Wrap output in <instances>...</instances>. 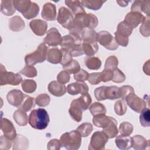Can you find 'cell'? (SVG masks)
Returning a JSON list of instances; mask_svg holds the SVG:
<instances>
[{
  "label": "cell",
  "mask_w": 150,
  "mask_h": 150,
  "mask_svg": "<svg viewBox=\"0 0 150 150\" xmlns=\"http://www.w3.org/2000/svg\"><path fill=\"white\" fill-rule=\"evenodd\" d=\"M81 43V38L69 33L62 37L60 45L62 50L69 52L72 57H78L84 54Z\"/></svg>",
  "instance_id": "obj_1"
},
{
  "label": "cell",
  "mask_w": 150,
  "mask_h": 150,
  "mask_svg": "<svg viewBox=\"0 0 150 150\" xmlns=\"http://www.w3.org/2000/svg\"><path fill=\"white\" fill-rule=\"evenodd\" d=\"M50 121L49 115L44 108L33 110L29 115V124L34 129H45Z\"/></svg>",
  "instance_id": "obj_2"
},
{
  "label": "cell",
  "mask_w": 150,
  "mask_h": 150,
  "mask_svg": "<svg viewBox=\"0 0 150 150\" xmlns=\"http://www.w3.org/2000/svg\"><path fill=\"white\" fill-rule=\"evenodd\" d=\"M62 146L68 150H77L81 146V135L77 130L67 132L60 138Z\"/></svg>",
  "instance_id": "obj_3"
},
{
  "label": "cell",
  "mask_w": 150,
  "mask_h": 150,
  "mask_svg": "<svg viewBox=\"0 0 150 150\" xmlns=\"http://www.w3.org/2000/svg\"><path fill=\"white\" fill-rule=\"evenodd\" d=\"M48 47L45 43H40L37 49L32 53L28 54L25 57V62L28 66H34L43 62L47 58Z\"/></svg>",
  "instance_id": "obj_4"
},
{
  "label": "cell",
  "mask_w": 150,
  "mask_h": 150,
  "mask_svg": "<svg viewBox=\"0 0 150 150\" xmlns=\"http://www.w3.org/2000/svg\"><path fill=\"white\" fill-rule=\"evenodd\" d=\"M133 29L124 21L120 22L114 33L115 39L118 45L126 47L128 45V37L131 35Z\"/></svg>",
  "instance_id": "obj_5"
},
{
  "label": "cell",
  "mask_w": 150,
  "mask_h": 150,
  "mask_svg": "<svg viewBox=\"0 0 150 150\" xmlns=\"http://www.w3.org/2000/svg\"><path fill=\"white\" fill-rule=\"evenodd\" d=\"M22 81V76L18 73L8 72L5 67L1 64L0 70V84L4 86L10 84L12 86H18Z\"/></svg>",
  "instance_id": "obj_6"
},
{
  "label": "cell",
  "mask_w": 150,
  "mask_h": 150,
  "mask_svg": "<svg viewBox=\"0 0 150 150\" xmlns=\"http://www.w3.org/2000/svg\"><path fill=\"white\" fill-rule=\"evenodd\" d=\"M97 42L110 50H115L118 47L115 38L106 30H101L97 33Z\"/></svg>",
  "instance_id": "obj_7"
},
{
  "label": "cell",
  "mask_w": 150,
  "mask_h": 150,
  "mask_svg": "<svg viewBox=\"0 0 150 150\" xmlns=\"http://www.w3.org/2000/svg\"><path fill=\"white\" fill-rule=\"evenodd\" d=\"M108 139L107 136L103 131H96L91 136L88 148L89 150L104 149L105 144L108 141Z\"/></svg>",
  "instance_id": "obj_8"
},
{
  "label": "cell",
  "mask_w": 150,
  "mask_h": 150,
  "mask_svg": "<svg viewBox=\"0 0 150 150\" xmlns=\"http://www.w3.org/2000/svg\"><path fill=\"white\" fill-rule=\"evenodd\" d=\"M73 14L68 8L62 6L59 9L57 21L64 28L69 30L73 23Z\"/></svg>",
  "instance_id": "obj_9"
},
{
  "label": "cell",
  "mask_w": 150,
  "mask_h": 150,
  "mask_svg": "<svg viewBox=\"0 0 150 150\" xmlns=\"http://www.w3.org/2000/svg\"><path fill=\"white\" fill-rule=\"evenodd\" d=\"M128 105L133 111L140 113L146 107V102L142 98H141L135 93H131L128 95L125 98Z\"/></svg>",
  "instance_id": "obj_10"
},
{
  "label": "cell",
  "mask_w": 150,
  "mask_h": 150,
  "mask_svg": "<svg viewBox=\"0 0 150 150\" xmlns=\"http://www.w3.org/2000/svg\"><path fill=\"white\" fill-rule=\"evenodd\" d=\"M83 111H84V107L80 101L79 98L73 100L69 109V113L71 118L79 122L82 120Z\"/></svg>",
  "instance_id": "obj_11"
},
{
  "label": "cell",
  "mask_w": 150,
  "mask_h": 150,
  "mask_svg": "<svg viewBox=\"0 0 150 150\" xmlns=\"http://www.w3.org/2000/svg\"><path fill=\"white\" fill-rule=\"evenodd\" d=\"M26 96L27 95L23 94L21 90L13 89L8 93L6 95V99L9 104L19 108Z\"/></svg>",
  "instance_id": "obj_12"
},
{
  "label": "cell",
  "mask_w": 150,
  "mask_h": 150,
  "mask_svg": "<svg viewBox=\"0 0 150 150\" xmlns=\"http://www.w3.org/2000/svg\"><path fill=\"white\" fill-rule=\"evenodd\" d=\"M75 18L78 19L81 22L84 29H93L96 28L98 23V21L97 16L91 13H81L75 16Z\"/></svg>",
  "instance_id": "obj_13"
},
{
  "label": "cell",
  "mask_w": 150,
  "mask_h": 150,
  "mask_svg": "<svg viewBox=\"0 0 150 150\" xmlns=\"http://www.w3.org/2000/svg\"><path fill=\"white\" fill-rule=\"evenodd\" d=\"M62 37L59 30L55 28H50L44 39V43L50 46H57L62 43Z\"/></svg>",
  "instance_id": "obj_14"
},
{
  "label": "cell",
  "mask_w": 150,
  "mask_h": 150,
  "mask_svg": "<svg viewBox=\"0 0 150 150\" xmlns=\"http://www.w3.org/2000/svg\"><path fill=\"white\" fill-rule=\"evenodd\" d=\"M1 129L5 137L12 141H13L17 136L16 129L13 123L7 118H1Z\"/></svg>",
  "instance_id": "obj_15"
},
{
  "label": "cell",
  "mask_w": 150,
  "mask_h": 150,
  "mask_svg": "<svg viewBox=\"0 0 150 150\" xmlns=\"http://www.w3.org/2000/svg\"><path fill=\"white\" fill-rule=\"evenodd\" d=\"M144 19L145 16L141 13L131 11L126 15L124 21L132 29H134L137 28L139 24L142 23Z\"/></svg>",
  "instance_id": "obj_16"
},
{
  "label": "cell",
  "mask_w": 150,
  "mask_h": 150,
  "mask_svg": "<svg viewBox=\"0 0 150 150\" xmlns=\"http://www.w3.org/2000/svg\"><path fill=\"white\" fill-rule=\"evenodd\" d=\"M29 26L32 32L38 36H43L46 34L47 29V23L41 19H34L30 22Z\"/></svg>",
  "instance_id": "obj_17"
},
{
  "label": "cell",
  "mask_w": 150,
  "mask_h": 150,
  "mask_svg": "<svg viewBox=\"0 0 150 150\" xmlns=\"http://www.w3.org/2000/svg\"><path fill=\"white\" fill-rule=\"evenodd\" d=\"M67 91L69 94L73 96L78 94H85L88 92V87L85 83L75 82L67 86Z\"/></svg>",
  "instance_id": "obj_18"
},
{
  "label": "cell",
  "mask_w": 150,
  "mask_h": 150,
  "mask_svg": "<svg viewBox=\"0 0 150 150\" xmlns=\"http://www.w3.org/2000/svg\"><path fill=\"white\" fill-rule=\"evenodd\" d=\"M56 8L54 4L51 2L45 3L43 6L41 16L48 21H53L56 19Z\"/></svg>",
  "instance_id": "obj_19"
},
{
  "label": "cell",
  "mask_w": 150,
  "mask_h": 150,
  "mask_svg": "<svg viewBox=\"0 0 150 150\" xmlns=\"http://www.w3.org/2000/svg\"><path fill=\"white\" fill-rule=\"evenodd\" d=\"M50 93L56 97H61L64 95L67 91V87L63 84L57 81H51L47 87Z\"/></svg>",
  "instance_id": "obj_20"
},
{
  "label": "cell",
  "mask_w": 150,
  "mask_h": 150,
  "mask_svg": "<svg viewBox=\"0 0 150 150\" xmlns=\"http://www.w3.org/2000/svg\"><path fill=\"white\" fill-rule=\"evenodd\" d=\"M149 5V1H135L131 7V11L144 12L149 17L150 15Z\"/></svg>",
  "instance_id": "obj_21"
},
{
  "label": "cell",
  "mask_w": 150,
  "mask_h": 150,
  "mask_svg": "<svg viewBox=\"0 0 150 150\" xmlns=\"http://www.w3.org/2000/svg\"><path fill=\"white\" fill-rule=\"evenodd\" d=\"M108 138H113L115 137L118 133V129L117 128V121L113 117H111L110 120L107 124L103 128L102 131Z\"/></svg>",
  "instance_id": "obj_22"
},
{
  "label": "cell",
  "mask_w": 150,
  "mask_h": 150,
  "mask_svg": "<svg viewBox=\"0 0 150 150\" xmlns=\"http://www.w3.org/2000/svg\"><path fill=\"white\" fill-rule=\"evenodd\" d=\"M132 147L136 150H144L149 145V140H147L140 135H134L131 138Z\"/></svg>",
  "instance_id": "obj_23"
},
{
  "label": "cell",
  "mask_w": 150,
  "mask_h": 150,
  "mask_svg": "<svg viewBox=\"0 0 150 150\" xmlns=\"http://www.w3.org/2000/svg\"><path fill=\"white\" fill-rule=\"evenodd\" d=\"M63 58V53L61 49L57 47L50 49L47 54V61L52 64L60 63Z\"/></svg>",
  "instance_id": "obj_24"
},
{
  "label": "cell",
  "mask_w": 150,
  "mask_h": 150,
  "mask_svg": "<svg viewBox=\"0 0 150 150\" xmlns=\"http://www.w3.org/2000/svg\"><path fill=\"white\" fill-rule=\"evenodd\" d=\"M25 26V22L19 16H15L9 20V28L12 31L20 32L24 29Z\"/></svg>",
  "instance_id": "obj_25"
},
{
  "label": "cell",
  "mask_w": 150,
  "mask_h": 150,
  "mask_svg": "<svg viewBox=\"0 0 150 150\" xmlns=\"http://www.w3.org/2000/svg\"><path fill=\"white\" fill-rule=\"evenodd\" d=\"M115 142L117 147L122 150L129 149L132 147L131 138L129 136L118 135L116 136Z\"/></svg>",
  "instance_id": "obj_26"
},
{
  "label": "cell",
  "mask_w": 150,
  "mask_h": 150,
  "mask_svg": "<svg viewBox=\"0 0 150 150\" xmlns=\"http://www.w3.org/2000/svg\"><path fill=\"white\" fill-rule=\"evenodd\" d=\"M64 2L71 10V13H73L75 16L79 14L86 13L83 6L81 4V2L79 1L66 0L64 1Z\"/></svg>",
  "instance_id": "obj_27"
},
{
  "label": "cell",
  "mask_w": 150,
  "mask_h": 150,
  "mask_svg": "<svg viewBox=\"0 0 150 150\" xmlns=\"http://www.w3.org/2000/svg\"><path fill=\"white\" fill-rule=\"evenodd\" d=\"M13 118L19 126H25L29 122V118L25 111L19 108L13 114Z\"/></svg>",
  "instance_id": "obj_28"
},
{
  "label": "cell",
  "mask_w": 150,
  "mask_h": 150,
  "mask_svg": "<svg viewBox=\"0 0 150 150\" xmlns=\"http://www.w3.org/2000/svg\"><path fill=\"white\" fill-rule=\"evenodd\" d=\"M32 2L29 0H14L13 6L18 11L24 15L30 9Z\"/></svg>",
  "instance_id": "obj_29"
},
{
  "label": "cell",
  "mask_w": 150,
  "mask_h": 150,
  "mask_svg": "<svg viewBox=\"0 0 150 150\" xmlns=\"http://www.w3.org/2000/svg\"><path fill=\"white\" fill-rule=\"evenodd\" d=\"M97 33L93 29H85L81 35L82 42L95 43L97 42Z\"/></svg>",
  "instance_id": "obj_30"
},
{
  "label": "cell",
  "mask_w": 150,
  "mask_h": 150,
  "mask_svg": "<svg viewBox=\"0 0 150 150\" xmlns=\"http://www.w3.org/2000/svg\"><path fill=\"white\" fill-rule=\"evenodd\" d=\"M1 10L2 13L6 16H11L15 12V8L13 4V1H1Z\"/></svg>",
  "instance_id": "obj_31"
},
{
  "label": "cell",
  "mask_w": 150,
  "mask_h": 150,
  "mask_svg": "<svg viewBox=\"0 0 150 150\" xmlns=\"http://www.w3.org/2000/svg\"><path fill=\"white\" fill-rule=\"evenodd\" d=\"M83 53L88 56H94L98 50V45L97 42L95 43H81Z\"/></svg>",
  "instance_id": "obj_32"
},
{
  "label": "cell",
  "mask_w": 150,
  "mask_h": 150,
  "mask_svg": "<svg viewBox=\"0 0 150 150\" xmlns=\"http://www.w3.org/2000/svg\"><path fill=\"white\" fill-rule=\"evenodd\" d=\"M28 146V139L22 135H17L13 139V149H26Z\"/></svg>",
  "instance_id": "obj_33"
},
{
  "label": "cell",
  "mask_w": 150,
  "mask_h": 150,
  "mask_svg": "<svg viewBox=\"0 0 150 150\" xmlns=\"http://www.w3.org/2000/svg\"><path fill=\"white\" fill-rule=\"evenodd\" d=\"M111 117L105 115V114H100L93 116L92 119L94 125L99 128H104L110 120Z\"/></svg>",
  "instance_id": "obj_34"
},
{
  "label": "cell",
  "mask_w": 150,
  "mask_h": 150,
  "mask_svg": "<svg viewBox=\"0 0 150 150\" xmlns=\"http://www.w3.org/2000/svg\"><path fill=\"white\" fill-rule=\"evenodd\" d=\"M86 67L90 70H98L101 66V61L97 57L90 56L84 60Z\"/></svg>",
  "instance_id": "obj_35"
},
{
  "label": "cell",
  "mask_w": 150,
  "mask_h": 150,
  "mask_svg": "<svg viewBox=\"0 0 150 150\" xmlns=\"http://www.w3.org/2000/svg\"><path fill=\"white\" fill-rule=\"evenodd\" d=\"M120 98V88L115 86H109L106 87L105 98L113 100Z\"/></svg>",
  "instance_id": "obj_36"
},
{
  "label": "cell",
  "mask_w": 150,
  "mask_h": 150,
  "mask_svg": "<svg viewBox=\"0 0 150 150\" xmlns=\"http://www.w3.org/2000/svg\"><path fill=\"white\" fill-rule=\"evenodd\" d=\"M21 86L24 92L30 94L35 91L37 84L36 81L33 80L25 79L22 81Z\"/></svg>",
  "instance_id": "obj_37"
},
{
  "label": "cell",
  "mask_w": 150,
  "mask_h": 150,
  "mask_svg": "<svg viewBox=\"0 0 150 150\" xmlns=\"http://www.w3.org/2000/svg\"><path fill=\"white\" fill-rule=\"evenodd\" d=\"M81 4L83 6H84L89 9L96 11L100 9L103 4L105 2V1H87L83 0L80 1Z\"/></svg>",
  "instance_id": "obj_38"
},
{
  "label": "cell",
  "mask_w": 150,
  "mask_h": 150,
  "mask_svg": "<svg viewBox=\"0 0 150 150\" xmlns=\"http://www.w3.org/2000/svg\"><path fill=\"white\" fill-rule=\"evenodd\" d=\"M89 110L91 114L94 116L100 114H106L107 110L105 107L101 103L94 102L89 107Z\"/></svg>",
  "instance_id": "obj_39"
},
{
  "label": "cell",
  "mask_w": 150,
  "mask_h": 150,
  "mask_svg": "<svg viewBox=\"0 0 150 150\" xmlns=\"http://www.w3.org/2000/svg\"><path fill=\"white\" fill-rule=\"evenodd\" d=\"M93 129V127L91 123L84 122L79 125L76 130L80 134L81 137H87L91 133Z\"/></svg>",
  "instance_id": "obj_40"
},
{
  "label": "cell",
  "mask_w": 150,
  "mask_h": 150,
  "mask_svg": "<svg viewBox=\"0 0 150 150\" xmlns=\"http://www.w3.org/2000/svg\"><path fill=\"white\" fill-rule=\"evenodd\" d=\"M134 128L133 125L129 122L124 121L120 124L118 131L121 135L124 136H129L133 131Z\"/></svg>",
  "instance_id": "obj_41"
},
{
  "label": "cell",
  "mask_w": 150,
  "mask_h": 150,
  "mask_svg": "<svg viewBox=\"0 0 150 150\" xmlns=\"http://www.w3.org/2000/svg\"><path fill=\"white\" fill-rule=\"evenodd\" d=\"M139 115V122L144 127H148L150 125V111L148 108L143 110Z\"/></svg>",
  "instance_id": "obj_42"
},
{
  "label": "cell",
  "mask_w": 150,
  "mask_h": 150,
  "mask_svg": "<svg viewBox=\"0 0 150 150\" xmlns=\"http://www.w3.org/2000/svg\"><path fill=\"white\" fill-rule=\"evenodd\" d=\"M114 111L117 115L121 116L124 115L127 110V106L124 100H119L115 103Z\"/></svg>",
  "instance_id": "obj_43"
},
{
  "label": "cell",
  "mask_w": 150,
  "mask_h": 150,
  "mask_svg": "<svg viewBox=\"0 0 150 150\" xmlns=\"http://www.w3.org/2000/svg\"><path fill=\"white\" fill-rule=\"evenodd\" d=\"M118 64V60L115 56H110L107 58L104 64L105 70H114L117 68Z\"/></svg>",
  "instance_id": "obj_44"
},
{
  "label": "cell",
  "mask_w": 150,
  "mask_h": 150,
  "mask_svg": "<svg viewBox=\"0 0 150 150\" xmlns=\"http://www.w3.org/2000/svg\"><path fill=\"white\" fill-rule=\"evenodd\" d=\"M35 100L33 97H30L27 95L24 101L19 107V108L23 110L25 112L30 111L32 108L35 107Z\"/></svg>",
  "instance_id": "obj_45"
},
{
  "label": "cell",
  "mask_w": 150,
  "mask_h": 150,
  "mask_svg": "<svg viewBox=\"0 0 150 150\" xmlns=\"http://www.w3.org/2000/svg\"><path fill=\"white\" fill-rule=\"evenodd\" d=\"M63 68L69 74H75L81 69L80 65L79 62L74 59H73L70 63Z\"/></svg>",
  "instance_id": "obj_46"
},
{
  "label": "cell",
  "mask_w": 150,
  "mask_h": 150,
  "mask_svg": "<svg viewBox=\"0 0 150 150\" xmlns=\"http://www.w3.org/2000/svg\"><path fill=\"white\" fill-rule=\"evenodd\" d=\"M39 12V6L35 2H32L31 6L29 11L23 15L26 19H30L33 18H35Z\"/></svg>",
  "instance_id": "obj_47"
},
{
  "label": "cell",
  "mask_w": 150,
  "mask_h": 150,
  "mask_svg": "<svg viewBox=\"0 0 150 150\" xmlns=\"http://www.w3.org/2000/svg\"><path fill=\"white\" fill-rule=\"evenodd\" d=\"M50 101V98L49 96L45 93L38 95L35 98V103L39 107H46L49 105Z\"/></svg>",
  "instance_id": "obj_48"
},
{
  "label": "cell",
  "mask_w": 150,
  "mask_h": 150,
  "mask_svg": "<svg viewBox=\"0 0 150 150\" xmlns=\"http://www.w3.org/2000/svg\"><path fill=\"white\" fill-rule=\"evenodd\" d=\"M20 73L28 77H35L37 76L38 72L36 69L33 66H25L21 71Z\"/></svg>",
  "instance_id": "obj_49"
},
{
  "label": "cell",
  "mask_w": 150,
  "mask_h": 150,
  "mask_svg": "<svg viewBox=\"0 0 150 150\" xmlns=\"http://www.w3.org/2000/svg\"><path fill=\"white\" fill-rule=\"evenodd\" d=\"M125 76L124 73L118 68H116L113 70V76L111 81L116 83H121L125 80Z\"/></svg>",
  "instance_id": "obj_50"
},
{
  "label": "cell",
  "mask_w": 150,
  "mask_h": 150,
  "mask_svg": "<svg viewBox=\"0 0 150 150\" xmlns=\"http://www.w3.org/2000/svg\"><path fill=\"white\" fill-rule=\"evenodd\" d=\"M139 32L144 37H148L150 35L149 30V18L145 17L141 26L139 28Z\"/></svg>",
  "instance_id": "obj_51"
},
{
  "label": "cell",
  "mask_w": 150,
  "mask_h": 150,
  "mask_svg": "<svg viewBox=\"0 0 150 150\" xmlns=\"http://www.w3.org/2000/svg\"><path fill=\"white\" fill-rule=\"evenodd\" d=\"M119 88L120 93V98H121L122 100H125V98L128 95L131 93H134V89L131 86L125 85Z\"/></svg>",
  "instance_id": "obj_52"
},
{
  "label": "cell",
  "mask_w": 150,
  "mask_h": 150,
  "mask_svg": "<svg viewBox=\"0 0 150 150\" xmlns=\"http://www.w3.org/2000/svg\"><path fill=\"white\" fill-rule=\"evenodd\" d=\"M107 86H100L97 87L94 90V96L98 101H103L105 98V90Z\"/></svg>",
  "instance_id": "obj_53"
},
{
  "label": "cell",
  "mask_w": 150,
  "mask_h": 150,
  "mask_svg": "<svg viewBox=\"0 0 150 150\" xmlns=\"http://www.w3.org/2000/svg\"><path fill=\"white\" fill-rule=\"evenodd\" d=\"M88 76L89 74L87 71L83 69H80L77 73L74 74L73 77L77 81L83 82L88 79Z\"/></svg>",
  "instance_id": "obj_54"
},
{
  "label": "cell",
  "mask_w": 150,
  "mask_h": 150,
  "mask_svg": "<svg viewBox=\"0 0 150 150\" xmlns=\"http://www.w3.org/2000/svg\"><path fill=\"white\" fill-rule=\"evenodd\" d=\"M88 82L92 85H97L101 81L100 72H94L89 74L88 78Z\"/></svg>",
  "instance_id": "obj_55"
},
{
  "label": "cell",
  "mask_w": 150,
  "mask_h": 150,
  "mask_svg": "<svg viewBox=\"0 0 150 150\" xmlns=\"http://www.w3.org/2000/svg\"><path fill=\"white\" fill-rule=\"evenodd\" d=\"M70 79V74L66 70L61 71L57 76V81L62 84L67 83Z\"/></svg>",
  "instance_id": "obj_56"
},
{
  "label": "cell",
  "mask_w": 150,
  "mask_h": 150,
  "mask_svg": "<svg viewBox=\"0 0 150 150\" xmlns=\"http://www.w3.org/2000/svg\"><path fill=\"white\" fill-rule=\"evenodd\" d=\"M12 145V140L8 139L4 135H1L0 138V149H9Z\"/></svg>",
  "instance_id": "obj_57"
},
{
  "label": "cell",
  "mask_w": 150,
  "mask_h": 150,
  "mask_svg": "<svg viewBox=\"0 0 150 150\" xmlns=\"http://www.w3.org/2000/svg\"><path fill=\"white\" fill-rule=\"evenodd\" d=\"M62 147L60 140L57 139H52L49 141L47 145V148L49 150H59Z\"/></svg>",
  "instance_id": "obj_58"
},
{
  "label": "cell",
  "mask_w": 150,
  "mask_h": 150,
  "mask_svg": "<svg viewBox=\"0 0 150 150\" xmlns=\"http://www.w3.org/2000/svg\"><path fill=\"white\" fill-rule=\"evenodd\" d=\"M100 73L101 81L107 82L111 80L113 76V70L104 69V70L100 72Z\"/></svg>",
  "instance_id": "obj_59"
},
{
  "label": "cell",
  "mask_w": 150,
  "mask_h": 150,
  "mask_svg": "<svg viewBox=\"0 0 150 150\" xmlns=\"http://www.w3.org/2000/svg\"><path fill=\"white\" fill-rule=\"evenodd\" d=\"M62 51L63 53V58L60 64L62 65L63 67L66 65H67L69 63H70L73 60V58H72V56L69 52L63 51V50H62Z\"/></svg>",
  "instance_id": "obj_60"
},
{
  "label": "cell",
  "mask_w": 150,
  "mask_h": 150,
  "mask_svg": "<svg viewBox=\"0 0 150 150\" xmlns=\"http://www.w3.org/2000/svg\"><path fill=\"white\" fill-rule=\"evenodd\" d=\"M143 70L145 73L148 76L149 75V60H148L146 63H144L143 67Z\"/></svg>",
  "instance_id": "obj_61"
},
{
  "label": "cell",
  "mask_w": 150,
  "mask_h": 150,
  "mask_svg": "<svg viewBox=\"0 0 150 150\" xmlns=\"http://www.w3.org/2000/svg\"><path fill=\"white\" fill-rule=\"evenodd\" d=\"M117 3L120 6H122V7H125L127 6H128V3H129V1H116Z\"/></svg>",
  "instance_id": "obj_62"
}]
</instances>
